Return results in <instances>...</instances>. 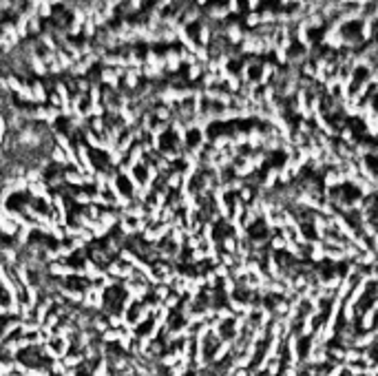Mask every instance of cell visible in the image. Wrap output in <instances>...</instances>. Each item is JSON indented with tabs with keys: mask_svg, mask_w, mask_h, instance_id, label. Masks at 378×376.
Masks as SVG:
<instances>
[{
	"mask_svg": "<svg viewBox=\"0 0 378 376\" xmlns=\"http://www.w3.org/2000/svg\"><path fill=\"white\" fill-rule=\"evenodd\" d=\"M206 14H208L210 20H223V18H228L230 9L228 5H212V7L206 9Z\"/></svg>",
	"mask_w": 378,
	"mask_h": 376,
	"instance_id": "1",
	"label": "cell"
}]
</instances>
